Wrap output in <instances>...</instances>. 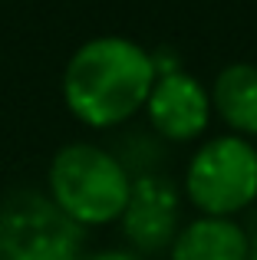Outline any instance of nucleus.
<instances>
[{"label":"nucleus","instance_id":"f257e3e1","mask_svg":"<svg viewBox=\"0 0 257 260\" xmlns=\"http://www.w3.org/2000/svg\"><path fill=\"white\" fill-rule=\"evenodd\" d=\"M155 79L152 53L125 37L86 40L63 70V102L89 128H116L145 109Z\"/></svg>","mask_w":257,"mask_h":260},{"label":"nucleus","instance_id":"f03ea898","mask_svg":"<svg viewBox=\"0 0 257 260\" xmlns=\"http://www.w3.org/2000/svg\"><path fill=\"white\" fill-rule=\"evenodd\" d=\"M46 184L50 201L79 228L122 221L132 198V175L119 161V155L89 142L59 148L50 161Z\"/></svg>","mask_w":257,"mask_h":260},{"label":"nucleus","instance_id":"7ed1b4c3","mask_svg":"<svg viewBox=\"0 0 257 260\" xmlns=\"http://www.w3.org/2000/svg\"><path fill=\"white\" fill-rule=\"evenodd\" d=\"M185 194L201 217H234L257 201V148L241 135L208 139L185 168Z\"/></svg>","mask_w":257,"mask_h":260},{"label":"nucleus","instance_id":"20e7f679","mask_svg":"<svg viewBox=\"0 0 257 260\" xmlns=\"http://www.w3.org/2000/svg\"><path fill=\"white\" fill-rule=\"evenodd\" d=\"M0 260H83V228L50 194L13 191L0 201Z\"/></svg>","mask_w":257,"mask_h":260},{"label":"nucleus","instance_id":"39448f33","mask_svg":"<svg viewBox=\"0 0 257 260\" xmlns=\"http://www.w3.org/2000/svg\"><path fill=\"white\" fill-rule=\"evenodd\" d=\"M145 112L152 128L168 142H195L208 132L211 122V92L201 79L178 70L158 76L148 92Z\"/></svg>","mask_w":257,"mask_h":260},{"label":"nucleus","instance_id":"423d86ee","mask_svg":"<svg viewBox=\"0 0 257 260\" xmlns=\"http://www.w3.org/2000/svg\"><path fill=\"white\" fill-rule=\"evenodd\" d=\"M178 188L165 175H139L132 178V198L122 214V231L132 247L145 254L172 250L178 237Z\"/></svg>","mask_w":257,"mask_h":260},{"label":"nucleus","instance_id":"0eeeda50","mask_svg":"<svg viewBox=\"0 0 257 260\" xmlns=\"http://www.w3.org/2000/svg\"><path fill=\"white\" fill-rule=\"evenodd\" d=\"M172 260H247L251 237L234 217H195L178 231Z\"/></svg>","mask_w":257,"mask_h":260},{"label":"nucleus","instance_id":"6e6552de","mask_svg":"<svg viewBox=\"0 0 257 260\" xmlns=\"http://www.w3.org/2000/svg\"><path fill=\"white\" fill-rule=\"evenodd\" d=\"M211 109L241 139H257V66L231 63L211 83Z\"/></svg>","mask_w":257,"mask_h":260},{"label":"nucleus","instance_id":"1a4fd4ad","mask_svg":"<svg viewBox=\"0 0 257 260\" xmlns=\"http://www.w3.org/2000/svg\"><path fill=\"white\" fill-rule=\"evenodd\" d=\"M89 260H142V257L132 254V250H103V254H96Z\"/></svg>","mask_w":257,"mask_h":260},{"label":"nucleus","instance_id":"9d476101","mask_svg":"<svg viewBox=\"0 0 257 260\" xmlns=\"http://www.w3.org/2000/svg\"><path fill=\"white\" fill-rule=\"evenodd\" d=\"M247 260H257V247H251V257H247Z\"/></svg>","mask_w":257,"mask_h":260}]
</instances>
